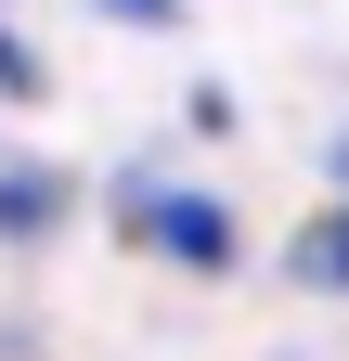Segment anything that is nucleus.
<instances>
[{
  "instance_id": "f257e3e1",
  "label": "nucleus",
  "mask_w": 349,
  "mask_h": 361,
  "mask_svg": "<svg viewBox=\"0 0 349 361\" xmlns=\"http://www.w3.org/2000/svg\"><path fill=\"white\" fill-rule=\"evenodd\" d=\"M117 219H129L155 258H182V271H233V219L207 207V194H168V180H117Z\"/></svg>"
},
{
  "instance_id": "f03ea898",
  "label": "nucleus",
  "mask_w": 349,
  "mask_h": 361,
  "mask_svg": "<svg viewBox=\"0 0 349 361\" xmlns=\"http://www.w3.org/2000/svg\"><path fill=\"white\" fill-rule=\"evenodd\" d=\"M65 219V168H0V245H39Z\"/></svg>"
},
{
  "instance_id": "7ed1b4c3",
  "label": "nucleus",
  "mask_w": 349,
  "mask_h": 361,
  "mask_svg": "<svg viewBox=\"0 0 349 361\" xmlns=\"http://www.w3.org/2000/svg\"><path fill=\"white\" fill-rule=\"evenodd\" d=\"M297 284H324V297H349V207H324L311 233H297Z\"/></svg>"
},
{
  "instance_id": "20e7f679",
  "label": "nucleus",
  "mask_w": 349,
  "mask_h": 361,
  "mask_svg": "<svg viewBox=\"0 0 349 361\" xmlns=\"http://www.w3.org/2000/svg\"><path fill=\"white\" fill-rule=\"evenodd\" d=\"M0 90H13V104H39V52H26L13 26H0Z\"/></svg>"
},
{
  "instance_id": "39448f33",
  "label": "nucleus",
  "mask_w": 349,
  "mask_h": 361,
  "mask_svg": "<svg viewBox=\"0 0 349 361\" xmlns=\"http://www.w3.org/2000/svg\"><path fill=\"white\" fill-rule=\"evenodd\" d=\"M91 13H117V26H168L182 0H91Z\"/></svg>"
}]
</instances>
